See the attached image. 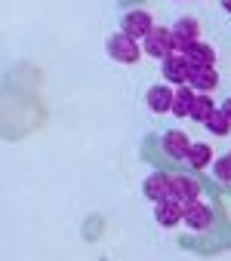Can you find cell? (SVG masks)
Returning a JSON list of instances; mask_svg holds the SVG:
<instances>
[{
    "label": "cell",
    "mask_w": 231,
    "mask_h": 261,
    "mask_svg": "<svg viewBox=\"0 0 231 261\" xmlns=\"http://www.w3.org/2000/svg\"><path fill=\"white\" fill-rule=\"evenodd\" d=\"M105 49H108V56H111L114 62H121V65H136V62L145 56V49L139 46V40H136V37H130L127 31L111 34V37H108V43H105Z\"/></svg>",
    "instance_id": "1"
},
{
    "label": "cell",
    "mask_w": 231,
    "mask_h": 261,
    "mask_svg": "<svg viewBox=\"0 0 231 261\" xmlns=\"http://www.w3.org/2000/svg\"><path fill=\"white\" fill-rule=\"evenodd\" d=\"M142 49H145V56H151V59H167V56H173L176 53V43H173V28H151V34L142 40Z\"/></svg>",
    "instance_id": "2"
},
{
    "label": "cell",
    "mask_w": 231,
    "mask_h": 261,
    "mask_svg": "<svg viewBox=\"0 0 231 261\" xmlns=\"http://www.w3.org/2000/svg\"><path fill=\"white\" fill-rule=\"evenodd\" d=\"M197 40H200V22L191 19V16L176 19V25H173V43H176V53H188L191 43H197Z\"/></svg>",
    "instance_id": "3"
},
{
    "label": "cell",
    "mask_w": 231,
    "mask_h": 261,
    "mask_svg": "<svg viewBox=\"0 0 231 261\" xmlns=\"http://www.w3.org/2000/svg\"><path fill=\"white\" fill-rule=\"evenodd\" d=\"M160 74L167 83H176V86H185L188 83V74H191V62L185 53H173L160 62Z\"/></svg>",
    "instance_id": "4"
},
{
    "label": "cell",
    "mask_w": 231,
    "mask_h": 261,
    "mask_svg": "<svg viewBox=\"0 0 231 261\" xmlns=\"http://www.w3.org/2000/svg\"><path fill=\"white\" fill-rule=\"evenodd\" d=\"M151 28H154V19H151V13H145V10H130V13L121 16V31H127V34L136 37V40H145V37L151 34Z\"/></svg>",
    "instance_id": "5"
},
{
    "label": "cell",
    "mask_w": 231,
    "mask_h": 261,
    "mask_svg": "<svg viewBox=\"0 0 231 261\" xmlns=\"http://www.w3.org/2000/svg\"><path fill=\"white\" fill-rule=\"evenodd\" d=\"M170 200L188 206V203H197L200 200V185L188 175H170Z\"/></svg>",
    "instance_id": "6"
},
{
    "label": "cell",
    "mask_w": 231,
    "mask_h": 261,
    "mask_svg": "<svg viewBox=\"0 0 231 261\" xmlns=\"http://www.w3.org/2000/svg\"><path fill=\"white\" fill-rule=\"evenodd\" d=\"M160 148H164L167 157H173V160H185L188 151H191V139L182 133V129H170V133H164V139H160Z\"/></svg>",
    "instance_id": "7"
},
{
    "label": "cell",
    "mask_w": 231,
    "mask_h": 261,
    "mask_svg": "<svg viewBox=\"0 0 231 261\" xmlns=\"http://www.w3.org/2000/svg\"><path fill=\"white\" fill-rule=\"evenodd\" d=\"M145 98H148L151 114H170L173 111V101H176V92H173L170 83H154Z\"/></svg>",
    "instance_id": "8"
},
{
    "label": "cell",
    "mask_w": 231,
    "mask_h": 261,
    "mask_svg": "<svg viewBox=\"0 0 231 261\" xmlns=\"http://www.w3.org/2000/svg\"><path fill=\"white\" fill-rule=\"evenodd\" d=\"M188 86L194 92H210L219 86V74L213 65H191V74H188Z\"/></svg>",
    "instance_id": "9"
},
{
    "label": "cell",
    "mask_w": 231,
    "mask_h": 261,
    "mask_svg": "<svg viewBox=\"0 0 231 261\" xmlns=\"http://www.w3.org/2000/svg\"><path fill=\"white\" fill-rule=\"evenodd\" d=\"M182 224H188L191 230H210V224H213V209H210L206 203H200V200H197V203H188Z\"/></svg>",
    "instance_id": "10"
},
{
    "label": "cell",
    "mask_w": 231,
    "mask_h": 261,
    "mask_svg": "<svg viewBox=\"0 0 231 261\" xmlns=\"http://www.w3.org/2000/svg\"><path fill=\"white\" fill-rule=\"evenodd\" d=\"M142 194L151 200V203H160V200H170V175L167 172H154L142 181Z\"/></svg>",
    "instance_id": "11"
},
{
    "label": "cell",
    "mask_w": 231,
    "mask_h": 261,
    "mask_svg": "<svg viewBox=\"0 0 231 261\" xmlns=\"http://www.w3.org/2000/svg\"><path fill=\"white\" fill-rule=\"evenodd\" d=\"M154 218L164 227H176L185 218V206L176 203V200H160V203H154Z\"/></svg>",
    "instance_id": "12"
},
{
    "label": "cell",
    "mask_w": 231,
    "mask_h": 261,
    "mask_svg": "<svg viewBox=\"0 0 231 261\" xmlns=\"http://www.w3.org/2000/svg\"><path fill=\"white\" fill-rule=\"evenodd\" d=\"M194 89L185 83V86H176V101H173V114L176 117H191V105H194Z\"/></svg>",
    "instance_id": "13"
},
{
    "label": "cell",
    "mask_w": 231,
    "mask_h": 261,
    "mask_svg": "<svg viewBox=\"0 0 231 261\" xmlns=\"http://www.w3.org/2000/svg\"><path fill=\"white\" fill-rule=\"evenodd\" d=\"M203 126L210 129V133H213V136H219V139H225V136L231 133V117H228V114H225L222 108H216V111L210 114V120H206Z\"/></svg>",
    "instance_id": "14"
},
{
    "label": "cell",
    "mask_w": 231,
    "mask_h": 261,
    "mask_svg": "<svg viewBox=\"0 0 231 261\" xmlns=\"http://www.w3.org/2000/svg\"><path fill=\"white\" fill-rule=\"evenodd\" d=\"M213 111H216V101H213L206 92H197V95H194V105H191V120H197V123H206Z\"/></svg>",
    "instance_id": "15"
},
{
    "label": "cell",
    "mask_w": 231,
    "mask_h": 261,
    "mask_svg": "<svg viewBox=\"0 0 231 261\" xmlns=\"http://www.w3.org/2000/svg\"><path fill=\"white\" fill-rule=\"evenodd\" d=\"M185 56H188L191 65H213V62H216V49H213L210 43H200V40L191 43V49H188Z\"/></svg>",
    "instance_id": "16"
},
{
    "label": "cell",
    "mask_w": 231,
    "mask_h": 261,
    "mask_svg": "<svg viewBox=\"0 0 231 261\" xmlns=\"http://www.w3.org/2000/svg\"><path fill=\"white\" fill-rule=\"evenodd\" d=\"M188 166H194V169H203L210 160H213V148L210 145H203V142H191V151H188Z\"/></svg>",
    "instance_id": "17"
},
{
    "label": "cell",
    "mask_w": 231,
    "mask_h": 261,
    "mask_svg": "<svg viewBox=\"0 0 231 261\" xmlns=\"http://www.w3.org/2000/svg\"><path fill=\"white\" fill-rule=\"evenodd\" d=\"M213 178L222 185H231V154H225L213 163Z\"/></svg>",
    "instance_id": "18"
},
{
    "label": "cell",
    "mask_w": 231,
    "mask_h": 261,
    "mask_svg": "<svg viewBox=\"0 0 231 261\" xmlns=\"http://www.w3.org/2000/svg\"><path fill=\"white\" fill-rule=\"evenodd\" d=\"M219 108H222V111H225V114H228V117H231V95H228V98H225V101H222V105H219Z\"/></svg>",
    "instance_id": "19"
},
{
    "label": "cell",
    "mask_w": 231,
    "mask_h": 261,
    "mask_svg": "<svg viewBox=\"0 0 231 261\" xmlns=\"http://www.w3.org/2000/svg\"><path fill=\"white\" fill-rule=\"evenodd\" d=\"M222 10H225V13H231V0H222Z\"/></svg>",
    "instance_id": "20"
}]
</instances>
